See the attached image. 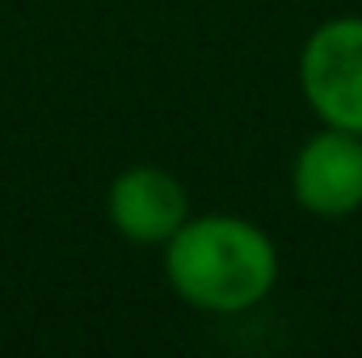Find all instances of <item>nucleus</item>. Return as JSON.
I'll list each match as a JSON object with an SVG mask.
<instances>
[{"mask_svg": "<svg viewBox=\"0 0 362 358\" xmlns=\"http://www.w3.org/2000/svg\"><path fill=\"white\" fill-rule=\"evenodd\" d=\"M295 202L320 219H341L362 207V135L325 127L295 156Z\"/></svg>", "mask_w": 362, "mask_h": 358, "instance_id": "obj_3", "label": "nucleus"}, {"mask_svg": "<svg viewBox=\"0 0 362 358\" xmlns=\"http://www.w3.org/2000/svg\"><path fill=\"white\" fill-rule=\"evenodd\" d=\"M189 219L185 185L165 169L135 165L110 185V224L135 245H169Z\"/></svg>", "mask_w": 362, "mask_h": 358, "instance_id": "obj_4", "label": "nucleus"}, {"mask_svg": "<svg viewBox=\"0 0 362 358\" xmlns=\"http://www.w3.org/2000/svg\"><path fill=\"white\" fill-rule=\"evenodd\" d=\"M165 274L202 312H245L274 291L278 253L270 236L240 215H198L165 245Z\"/></svg>", "mask_w": 362, "mask_h": 358, "instance_id": "obj_1", "label": "nucleus"}, {"mask_svg": "<svg viewBox=\"0 0 362 358\" xmlns=\"http://www.w3.org/2000/svg\"><path fill=\"white\" fill-rule=\"evenodd\" d=\"M299 85L325 127L362 135V17H333L308 38Z\"/></svg>", "mask_w": 362, "mask_h": 358, "instance_id": "obj_2", "label": "nucleus"}]
</instances>
